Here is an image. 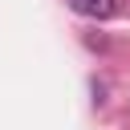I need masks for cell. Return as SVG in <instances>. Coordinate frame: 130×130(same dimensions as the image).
<instances>
[{
    "label": "cell",
    "mask_w": 130,
    "mask_h": 130,
    "mask_svg": "<svg viewBox=\"0 0 130 130\" xmlns=\"http://www.w3.org/2000/svg\"><path fill=\"white\" fill-rule=\"evenodd\" d=\"M65 4L81 16H89V20H110L114 8H118V0H65Z\"/></svg>",
    "instance_id": "1"
}]
</instances>
